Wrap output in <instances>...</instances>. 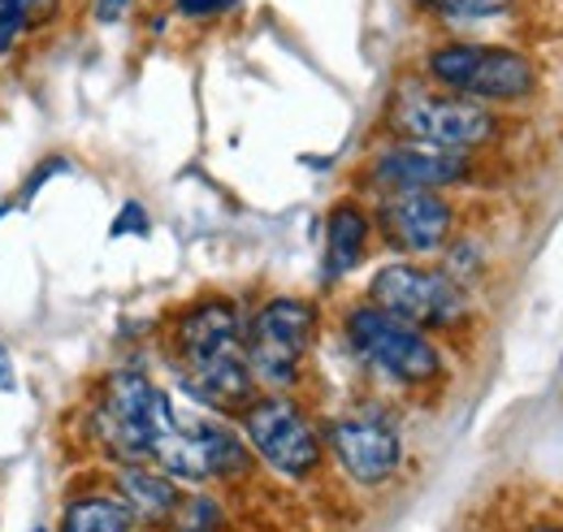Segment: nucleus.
Returning <instances> with one entry per match:
<instances>
[{
  "label": "nucleus",
  "instance_id": "14",
  "mask_svg": "<svg viewBox=\"0 0 563 532\" xmlns=\"http://www.w3.org/2000/svg\"><path fill=\"white\" fill-rule=\"evenodd\" d=\"M118 489H122L118 498L135 511V520H147V524H165V520H174V511H178V502H183L174 476L161 472L156 464H122V472H118Z\"/></svg>",
  "mask_w": 563,
  "mask_h": 532
},
{
  "label": "nucleus",
  "instance_id": "15",
  "mask_svg": "<svg viewBox=\"0 0 563 532\" xmlns=\"http://www.w3.org/2000/svg\"><path fill=\"white\" fill-rule=\"evenodd\" d=\"M135 511L118 494H78L62 511V532H135Z\"/></svg>",
  "mask_w": 563,
  "mask_h": 532
},
{
  "label": "nucleus",
  "instance_id": "10",
  "mask_svg": "<svg viewBox=\"0 0 563 532\" xmlns=\"http://www.w3.org/2000/svg\"><path fill=\"white\" fill-rule=\"evenodd\" d=\"M325 451L355 485L377 489L404 467V437L386 411H352L325 424Z\"/></svg>",
  "mask_w": 563,
  "mask_h": 532
},
{
  "label": "nucleus",
  "instance_id": "3",
  "mask_svg": "<svg viewBox=\"0 0 563 532\" xmlns=\"http://www.w3.org/2000/svg\"><path fill=\"white\" fill-rule=\"evenodd\" d=\"M424 78L438 91L477 100V104H520L538 91V69L520 48L507 44H438L424 57Z\"/></svg>",
  "mask_w": 563,
  "mask_h": 532
},
{
  "label": "nucleus",
  "instance_id": "4",
  "mask_svg": "<svg viewBox=\"0 0 563 532\" xmlns=\"http://www.w3.org/2000/svg\"><path fill=\"white\" fill-rule=\"evenodd\" d=\"M347 346L355 351V359H364L373 373H382L386 381L404 386V390H424L438 386L446 373V359L438 351V342L424 330L382 312L377 303H360L347 312Z\"/></svg>",
  "mask_w": 563,
  "mask_h": 532
},
{
  "label": "nucleus",
  "instance_id": "8",
  "mask_svg": "<svg viewBox=\"0 0 563 532\" xmlns=\"http://www.w3.org/2000/svg\"><path fill=\"white\" fill-rule=\"evenodd\" d=\"M239 424H243V442L252 446V455L286 480H308L325 459V442L317 424L286 395L252 399L239 411Z\"/></svg>",
  "mask_w": 563,
  "mask_h": 532
},
{
  "label": "nucleus",
  "instance_id": "11",
  "mask_svg": "<svg viewBox=\"0 0 563 532\" xmlns=\"http://www.w3.org/2000/svg\"><path fill=\"white\" fill-rule=\"evenodd\" d=\"M373 230L390 252L433 256L451 243L455 208L442 191H382L373 208Z\"/></svg>",
  "mask_w": 563,
  "mask_h": 532
},
{
  "label": "nucleus",
  "instance_id": "1",
  "mask_svg": "<svg viewBox=\"0 0 563 532\" xmlns=\"http://www.w3.org/2000/svg\"><path fill=\"white\" fill-rule=\"evenodd\" d=\"M174 373L191 399L221 415H239L256 399V377L243 346V317L230 299H200L178 317Z\"/></svg>",
  "mask_w": 563,
  "mask_h": 532
},
{
  "label": "nucleus",
  "instance_id": "21",
  "mask_svg": "<svg viewBox=\"0 0 563 532\" xmlns=\"http://www.w3.org/2000/svg\"><path fill=\"white\" fill-rule=\"evenodd\" d=\"M126 9H131V0H96L91 13H96V22H118Z\"/></svg>",
  "mask_w": 563,
  "mask_h": 532
},
{
  "label": "nucleus",
  "instance_id": "16",
  "mask_svg": "<svg viewBox=\"0 0 563 532\" xmlns=\"http://www.w3.org/2000/svg\"><path fill=\"white\" fill-rule=\"evenodd\" d=\"M57 13V0H0V57H9L31 26Z\"/></svg>",
  "mask_w": 563,
  "mask_h": 532
},
{
  "label": "nucleus",
  "instance_id": "20",
  "mask_svg": "<svg viewBox=\"0 0 563 532\" xmlns=\"http://www.w3.org/2000/svg\"><path fill=\"white\" fill-rule=\"evenodd\" d=\"M113 239H122V234H147V217H143L140 203H126L122 208V217L113 221V230H109Z\"/></svg>",
  "mask_w": 563,
  "mask_h": 532
},
{
  "label": "nucleus",
  "instance_id": "12",
  "mask_svg": "<svg viewBox=\"0 0 563 532\" xmlns=\"http://www.w3.org/2000/svg\"><path fill=\"white\" fill-rule=\"evenodd\" d=\"M368 178L377 191H446L473 178V156L399 138L373 156Z\"/></svg>",
  "mask_w": 563,
  "mask_h": 532
},
{
  "label": "nucleus",
  "instance_id": "9",
  "mask_svg": "<svg viewBox=\"0 0 563 532\" xmlns=\"http://www.w3.org/2000/svg\"><path fill=\"white\" fill-rule=\"evenodd\" d=\"M152 464L169 472L174 480H234L252 467V446L212 420H178V429L161 442Z\"/></svg>",
  "mask_w": 563,
  "mask_h": 532
},
{
  "label": "nucleus",
  "instance_id": "13",
  "mask_svg": "<svg viewBox=\"0 0 563 532\" xmlns=\"http://www.w3.org/2000/svg\"><path fill=\"white\" fill-rule=\"evenodd\" d=\"M368 239H373V217L355 200L334 203L325 217V277L330 281L347 277L368 256Z\"/></svg>",
  "mask_w": 563,
  "mask_h": 532
},
{
  "label": "nucleus",
  "instance_id": "25",
  "mask_svg": "<svg viewBox=\"0 0 563 532\" xmlns=\"http://www.w3.org/2000/svg\"><path fill=\"white\" fill-rule=\"evenodd\" d=\"M0 217H4V208H0Z\"/></svg>",
  "mask_w": 563,
  "mask_h": 532
},
{
  "label": "nucleus",
  "instance_id": "2",
  "mask_svg": "<svg viewBox=\"0 0 563 532\" xmlns=\"http://www.w3.org/2000/svg\"><path fill=\"white\" fill-rule=\"evenodd\" d=\"M96 446L118 464H152L161 442L178 429V411L161 386H152L143 373H113L100 386V399L87 420Z\"/></svg>",
  "mask_w": 563,
  "mask_h": 532
},
{
  "label": "nucleus",
  "instance_id": "24",
  "mask_svg": "<svg viewBox=\"0 0 563 532\" xmlns=\"http://www.w3.org/2000/svg\"><path fill=\"white\" fill-rule=\"evenodd\" d=\"M31 532H44V529H31Z\"/></svg>",
  "mask_w": 563,
  "mask_h": 532
},
{
  "label": "nucleus",
  "instance_id": "19",
  "mask_svg": "<svg viewBox=\"0 0 563 532\" xmlns=\"http://www.w3.org/2000/svg\"><path fill=\"white\" fill-rule=\"evenodd\" d=\"M174 9L191 22H205V18H217L225 9H234V0H174Z\"/></svg>",
  "mask_w": 563,
  "mask_h": 532
},
{
  "label": "nucleus",
  "instance_id": "23",
  "mask_svg": "<svg viewBox=\"0 0 563 532\" xmlns=\"http://www.w3.org/2000/svg\"><path fill=\"white\" fill-rule=\"evenodd\" d=\"M525 532H563L560 524H533V529H525Z\"/></svg>",
  "mask_w": 563,
  "mask_h": 532
},
{
  "label": "nucleus",
  "instance_id": "7",
  "mask_svg": "<svg viewBox=\"0 0 563 532\" xmlns=\"http://www.w3.org/2000/svg\"><path fill=\"white\" fill-rule=\"evenodd\" d=\"M390 131L408 143H424V147H442V152H477L498 138V118L494 109L451 96V91H424L412 87L395 100L390 109Z\"/></svg>",
  "mask_w": 563,
  "mask_h": 532
},
{
  "label": "nucleus",
  "instance_id": "22",
  "mask_svg": "<svg viewBox=\"0 0 563 532\" xmlns=\"http://www.w3.org/2000/svg\"><path fill=\"white\" fill-rule=\"evenodd\" d=\"M18 386V373H13V355L4 351V342H0V395H9Z\"/></svg>",
  "mask_w": 563,
  "mask_h": 532
},
{
  "label": "nucleus",
  "instance_id": "18",
  "mask_svg": "<svg viewBox=\"0 0 563 532\" xmlns=\"http://www.w3.org/2000/svg\"><path fill=\"white\" fill-rule=\"evenodd\" d=\"M174 524H178L183 532H212L217 524H221V507L212 502L209 494H191V498L178 502Z\"/></svg>",
  "mask_w": 563,
  "mask_h": 532
},
{
  "label": "nucleus",
  "instance_id": "5",
  "mask_svg": "<svg viewBox=\"0 0 563 532\" xmlns=\"http://www.w3.org/2000/svg\"><path fill=\"white\" fill-rule=\"evenodd\" d=\"M368 303H377L382 312H390L424 333L460 330L473 317V303H468V290L460 277H451L446 268L412 265V261L377 268L368 281Z\"/></svg>",
  "mask_w": 563,
  "mask_h": 532
},
{
  "label": "nucleus",
  "instance_id": "17",
  "mask_svg": "<svg viewBox=\"0 0 563 532\" xmlns=\"http://www.w3.org/2000/svg\"><path fill=\"white\" fill-rule=\"evenodd\" d=\"M417 4L442 22H494L516 9V0H417Z\"/></svg>",
  "mask_w": 563,
  "mask_h": 532
},
{
  "label": "nucleus",
  "instance_id": "6",
  "mask_svg": "<svg viewBox=\"0 0 563 532\" xmlns=\"http://www.w3.org/2000/svg\"><path fill=\"white\" fill-rule=\"evenodd\" d=\"M317 337V308L308 299L278 295L261 303L252 325H243V346H247V368L256 386H269L274 395L290 390L303 373V359Z\"/></svg>",
  "mask_w": 563,
  "mask_h": 532
}]
</instances>
